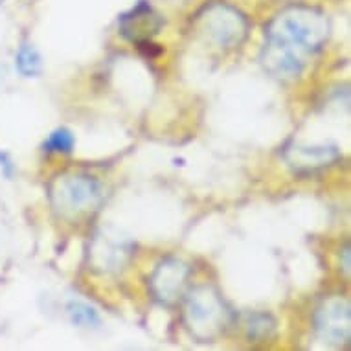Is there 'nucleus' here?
Masks as SVG:
<instances>
[{"instance_id":"obj_1","label":"nucleus","mask_w":351,"mask_h":351,"mask_svg":"<svg viewBox=\"0 0 351 351\" xmlns=\"http://www.w3.org/2000/svg\"><path fill=\"white\" fill-rule=\"evenodd\" d=\"M329 37V19L318 8L293 4L265 26L261 61L278 80L298 77Z\"/></svg>"},{"instance_id":"obj_2","label":"nucleus","mask_w":351,"mask_h":351,"mask_svg":"<svg viewBox=\"0 0 351 351\" xmlns=\"http://www.w3.org/2000/svg\"><path fill=\"white\" fill-rule=\"evenodd\" d=\"M104 199L96 179L81 173H64L50 184L53 210L64 219H81L99 206Z\"/></svg>"},{"instance_id":"obj_3","label":"nucleus","mask_w":351,"mask_h":351,"mask_svg":"<svg viewBox=\"0 0 351 351\" xmlns=\"http://www.w3.org/2000/svg\"><path fill=\"white\" fill-rule=\"evenodd\" d=\"M197 34L219 50H232L248 35V21L239 10L225 2H212L197 13Z\"/></svg>"},{"instance_id":"obj_4","label":"nucleus","mask_w":351,"mask_h":351,"mask_svg":"<svg viewBox=\"0 0 351 351\" xmlns=\"http://www.w3.org/2000/svg\"><path fill=\"white\" fill-rule=\"evenodd\" d=\"M186 326L202 342L217 337L228 324L230 313L225 302L212 287H197L186 300Z\"/></svg>"},{"instance_id":"obj_5","label":"nucleus","mask_w":351,"mask_h":351,"mask_svg":"<svg viewBox=\"0 0 351 351\" xmlns=\"http://www.w3.org/2000/svg\"><path fill=\"white\" fill-rule=\"evenodd\" d=\"M190 276V267L180 259H164L151 276V291L162 304H173L182 296Z\"/></svg>"},{"instance_id":"obj_6","label":"nucleus","mask_w":351,"mask_h":351,"mask_svg":"<svg viewBox=\"0 0 351 351\" xmlns=\"http://www.w3.org/2000/svg\"><path fill=\"white\" fill-rule=\"evenodd\" d=\"M317 329L331 344L350 340V304L348 300L329 298L317 311Z\"/></svg>"},{"instance_id":"obj_7","label":"nucleus","mask_w":351,"mask_h":351,"mask_svg":"<svg viewBox=\"0 0 351 351\" xmlns=\"http://www.w3.org/2000/svg\"><path fill=\"white\" fill-rule=\"evenodd\" d=\"M160 28L162 19L145 2L133 8L129 13H125L120 21L121 34H123L125 39L133 40L134 45L142 43V40H149L153 35L158 34Z\"/></svg>"},{"instance_id":"obj_8","label":"nucleus","mask_w":351,"mask_h":351,"mask_svg":"<svg viewBox=\"0 0 351 351\" xmlns=\"http://www.w3.org/2000/svg\"><path fill=\"white\" fill-rule=\"evenodd\" d=\"M294 166H304L307 169L328 166L339 158V149L335 145H320V147H294Z\"/></svg>"},{"instance_id":"obj_9","label":"nucleus","mask_w":351,"mask_h":351,"mask_svg":"<svg viewBox=\"0 0 351 351\" xmlns=\"http://www.w3.org/2000/svg\"><path fill=\"white\" fill-rule=\"evenodd\" d=\"M15 69L19 70V74L23 77H39L43 74V56L39 50L29 45V43H23L19 47V52L15 56Z\"/></svg>"},{"instance_id":"obj_10","label":"nucleus","mask_w":351,"mask_h":351,"mask_svg":"<svg viewBox=\"0 0 351 351\" xmlns=\"http://www.w3.org/2000/svg\"><path fill=\"white\" fill-rule=\"evenodd\" d=\"M127 252H129V250L125 248V245H121L120 241L112 243L110 239H105V241L101 243L99 250H94L96 256H101L99 265L104 267V269H107V271H109V269H118V267L123 263Z\"/></svg>"},{"instance_id":"obj_11","label":"nucleus","mask_w":351,"mask_h":351,"mask_svg":"<svg viewBox=\"0 0 351 351\" xmlns=\"http://www.w3.org/2000/svg\"><path fill=\"white\" fill-rule=\"evenodd\" d=\"M45 151L47 153H59V155H70L75 147V136L74 133L66 129V127H59L52 134L48 136L45 142Z\"/></svg>"},{"instance_id":"obj_12","label":"nucleus","mask_w":351,"mask_h":351,"mask_svg":"<svg viewBox=\"0 0 351 351\" xmlns=\"http://www.w3.org/2000/svg\"><path fill=\"white\" fill-rule=\"evenodd\" d=\"M66 309H69L70 320L77 328H98L101 322L98 313L94 311V307L83 304V302H70Z\"/></svg>"},{"instance_id":"obj_13","label":"nucleus","mask_w":351,"mask_h":351,"mask_svg":"<svg viewBox=\"0 0 351 351\" xmlns=\"http://www.w3.org/2000/svg\"><path fill=\"white\" fill-rule=\"evenodd\" d=\"M0 171L4 173V177H8V179H12L13 173H15V166H13L12 158L4 151H0Z\"/></svg>"},{"instance_id":"obj_14","label":"nucleus","mask_w":351,"mask_h":351,"mask_svg":"<svg viewBox=\"0 0 351 351\" xmlns=\"http://www.w3.org/2000/svg\"><path fill=\"white\" fill-rule=\"evenodd\" d=\"M342 256H344V261H342V269H344L346 274H350V248L346 247L344 252H342Z\"/></svg>"},{"instance_id":"obj_15","label":"nucleus","mask_w":351,"mask_h":351,"mask_svg":"<svg viewBox=\"0 0 351 351\" xmlns=\"http://www.w3.org/2000/svg\"><path fill=\"white\" fill-rule=\"evenodd\" d=\"M2 2H4V0H0V4H2Z\"/></svg>"}]
</instances>
